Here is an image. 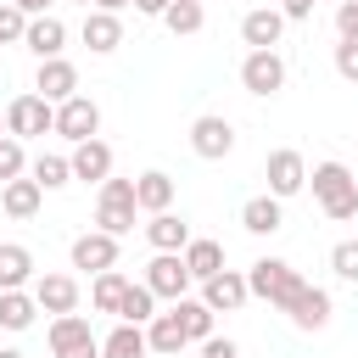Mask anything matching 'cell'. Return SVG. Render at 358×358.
<instances>
[{
    "mask_svg": "<svg viewBox=\"0 0 358 358\" xmlns=\"http://www.w3.org/2000/svg\"><path fill=\"white\" fill-rule=\"evenodd\" d=\"M313 196H319V207H324V218H336V224H347V218H358V179L341 168V162H313Z\"/></svg>",
    "mask_w": 358,
    "mask_h": 358,
    "instance_id": "1",
    "label": "cell"
},
{
    "mask_svg": "<svg viewBox=\"0 0 358 358\" xmlns=\"http://www.w3.org/2000/svg\"><path fill=\"white\" fill-rule=\"evenodd\" d=\"M302 285H308V280H302L285 257H257V263L246 268V291H252V296H263V302H268V308H280V313L296 302V291H302Z\"/></svg>",
    "mask_w": 358,
    "mask_h": 358,
    "instance_id": "2",
    "label": "cell"
},
{
    "mask_svg": "<svg viewBox=\"0 0 358 358\" xmlns=\"http://www.w3.org/2000/svg\"><path fill=\"white\" fill-rule=\"evenodd\" d=\"M134 213H140L134 207V179H112L106 173L101 179V201H95V229H106V235L123 241L134 229Z\"/></svg>",
    "mask_w": 358,
    "mask_h": 358,
    "instance_id": "3",
    "label": "cell"
},
{
    "mask_svg": "<svg viewBox=\"0 0 358 358\" xmlns=\"http://www.w3.org/2000/svg\"><path fill=\"white\" fill-rule=\"evenodd\" d=\"M6 134L17 140H39V134H56V106L45 95H17L6 106Z\"/></svg>",
    "mask_w": 358,
    "mask_h": 358,
    "instance_id": "4",
    "label": "cell"
},
{
    "mask_svg": "<svg viewBox=\"0 0 358 358\" xmlns=\"http://www.w3.org/2000/svg\"><path fill=\"white\" fill-rule=\"evenodd\" d=\"M50 352L56 358H101V341L84 313H56L50 319Z\"/></svg>",
    "mask_w": 358,
    "mask_h": 358,
    "instance_id": "5",
    "label": "cell"
},
{
    "mask_svg": "<svg viewBox=\"0 0 358 358\" xmlns=\"http://www.w3.org/2000/svg\"><path fill=\"white\" fill-rule=\"evenodd\" d=\"M241 84H246V95H280L285 90V56L280 50H246Z\"/></svg>",
    "mask_w": 358,
    "mask_h": 358,
    "instance_id": "6",
    "label": "cell"
},
{
    "mask_svg": "<svg viewBox=\"0 0 358 358\" xmlns=\"http://www.w3.org/2000/svg\"><path fill=\"white\" fill-rule=\"evenodd\" d=\"M190 151H196L201 162H224V157L235 151V123H229V117H213V112L196 117V123H190Z\"/></svg>",
    "mask_w": 358,
    "mask_h": 358,
    "instance_id": "7",
    "label": "cell"
},
{
    "mask_svg": "<svg viewBox=\"0 0 358 358\" xmlns=\"http://www.w3.org/2000/svg\"><path fill=\"white\" fill-rule=\"evenodd\" d=\"M95 129H101V106L90 101V95H67L62 106H56V134L62 140H95Z\"/></svg>",
    "mask_w": 358,
    "mask_h": 358,
    "instance_id": "8",
    "label": "cell"
},
{
    "mask_svg": "<svg viewBox=\"0 0 358 358\" xmlns=\"http://www.w3.org/2000/svg\"><path fill=\"white\" fill-rule=\"evenodd\" d=\"M263 173H268V196H296L302 185H308V162H302V151H291V145H280V151H268V162H263Z\"/></svg>",
    "mask_w": 358,
    "mask_h": 358,
    "instance_id": "9",
    "label": "cell"
},
{
    "mask_svg": "<svg viewBox=\"0 0 358 358\" xmlns=\"http://www.w3.org/2000/svg\"><path fill=\"white\" fill-rule=\"evenodd\" d=\"M145 285H151V296L179 302V296L190 291V268H185V257H179V252H157V257L145 263Z\"/></svg>",
    "mask_w": 358,
    "mask_h": 358,
    "instance_id": "10",
    "label": "cell"
},
{
    "mask_svg": "<svg viewBox=\"0 0 358 358\" xmlns=\"http://www.w3.org/2000/svg\"><path fill=\"white\" fill-rule=\"evenodd\" d=\"M34 95H45L50 106H62L67 95H78V67L67 56H45L39 73H34Z\"/></svg>",
    "mask_w": 358,
    "mask_h": 358,
    "instance_id": "11",
    "label": "cell"
},
{
    "mask_svg": "<svg viewBox=\"0 0 358 358\" xmlns=\"http://www.w3.org/2000/svg\"><path fill=\"white\" fill-rule=\"evenodd\" d=\"M73 268H90V274L117 268V235H106V229L78 235V241H73Z\"/></svg>",
    "mask_w": 358,
    "mask_h": 358,
    "instance_id": "12",
    "label": "cell"
},
{
    "mask_svg": "<svg viewBox=\"0 0 358 358\" xmlns=\"http://www.w3.org/2000/svg\"><path fill=\"white\" fill-rule=\"evenodd\" d=\"M246 296H252V291H246V274H235V268H218L213 280H201V302H207L213 313H235Z\"/></svg>",
    "mask_w": 358,
    "mask_h": 358,
    "instance_id": "13",
    "label": "cell"
},
{
    "mask_svg": "<svg viewBox=\"0 0 358 358\" xmlns=\"http://www.w3.org/2000/svg\"><path fill=\"white\" fill-rule=\"evenodd\" d=\"M34 302H39V313H73L78 308V280L73 274H39Z\"/></svg>",
    "mask_w": 358,
    "mask_h": 358,
    "instance_id": "14",
    "label": "cell"
},
{
    "mask_svg": "<svg viewBox=\"0 0 358 358\" xmlns=\"http://www.w3.org/2000/svg\"><path fill=\"white\" fill-rule=\"evenodd\" d=\"M280 34H285V17H280L274 6H257V11H246V17H241V39H246L252 50H274V45H280Z\"/></svg>",
    "mask_w": 358,
    "mask_h": 358,
    "instance_id": "15",
    "label": "cell"
},
{
    "mask_svg": "<svg viewBox=\"0 0 358 358\" xmlns=\"http://www.w3.org/2000/svg\"><path fill=\"white\" fill-rule=\"evenodd\" d=\"M67 162H73V179H84V185H101V179L112 173V145H106V140H78Z\"/></svg>",
    "mask_w": 358,
    "mask_h": 358,
    "instance_id": "16",
    "label": "cell"
},
{
    "mask_svg": "<svg viewBox=\"0 0 358 358\" xmlns=\"http://www.w3.org/2000/svg\"><path fill=\"white\" fill-rule=\"evenodd\" d=\"M285 313H291L296 330H324V324H330V291H324V285H302Z\"/></svg>",
    "mask_w": 358,
    "mask_h": 358,
    "instance_id": "17",
    "label": "cell"
},
{
    "mask_svg": "<svg viewBox=\"0 0 358 358\" xmlns=\"http://www.w3.org/2000/svg\"><path fill=\"white\" fill-rule=\"evenodd\" d=\"M39 201H45V190H39V179L28 173H17V179H6L0 185V207H6V218H34L39 213Z\"/></svg>",
    "mask_w": 358,
    "mask_h": 358,
    "instance_id": "18",
    "label": "cell"
},
{
    "mask_svg": "<svg viewBox=\"0 0 358 358\" xmlns=\"http://www.w3.org/2000/svg\"><path fill=\"white\" fill-rule=\"evenodd\" d=\"M145 347H151L157 358H179V347H185V324H179V313H173V308L145 319Z\"/></svg>",
    "mask_w": 358,
    "mask_h": 358,
    "instance_id": "19",
    "label": "cell"
},
{
    "mask_svg": "<svg viewBox=\"0 0 358 358\" xmlns=\"http://www.w3.org/2000/svg\"><path fill=\"white\" fill-rule=\"evenodd\" d=\"M22 45L45 62V56H62V45H67V28H62V17H28V34H22Z\"/></svg>",
    "mask_w": 358,
    "mask_h": 358,
    "instance_id": "20",
    "label": "cell"
},
{
    "mask_svg": "<svg viewBox=\"0 0 358 358\" xmlns=\"http://www.w3.org/2000/svg\"><path fill=\"white\" fill-rule=\"evenodd\" d=\"M134 207H140V213H168V207H173V179H168L162 168L140 173V179H134Z\"/></svg>",
    "mask_w": 358,
    "mask_h": 358,
    "instance_id": "21",
    "label": "cell"
},
{
    "mask_svg": "<svg viewBox=\"0 0 358 358\" xmlns=\"http://www.w3.org/2000/svg\"><path fill=\"white\" fill-rule=\"evenodd\" d=\"M145 241L157 246V252H185V241H190V224L168 207V213H151V224H145Z\"/></svg>",
    "mask_w": 358,
    "mask_h": 358,
    "instance_id": "22",
    "label": "cell"
},
{
    "mask_svg": "<svg viewBox=\"0 0 358 358\" xmlns=\"http://www.w3.org/2000/svg\"><path fill=\"white\" fill-rule=\"evenodd\" d=\"M34 280V252L17 241H0V291H22Z\"/></svg>",
    "mask_w": 358,
    "mask_h": 358,
    "instance_id": "23",
    "label": "cell"
},
{
    "mask_svg": "<svg viewBox=\"0 0 358 358\" xmlns=\"http://www.w3.org/2000/svg\"><path fill=\"white\" fill-rule=\"evenodd\" d=\"M84 45H90L95 56L117 50V45H123V22H117V11H90V17H84Z\"/></svg>",
    "mask_w": 358,
    "mask_h": 358,
    "instance_id": "24",
    "label": "cell"
},
{
    "mask_svg": "<svg viewBox=\"0 0 358 358\" xmlns=\"http://www.w3.org/2000/svg\"><path fill=\"white\" fill-rule=\"evenodd\" d=\"M101 358H151V347H145V324L117 319V330L101 341Z\"/></svg>",
    "mask_w": 358,
    "mask_h": 358,
    "instance_id": "25",
    "label": "cell"
},
{
    "mask_svg": "<svg viewBox=\"0 0 358 358\" xmlns=\"http://www.w3.org/2000/svg\"><path fill=\"white\" fill-rule=\"evenodd\" d=\"M179 257H185V268H190V280H213V274L224 268V246H218V241H196V235H190Z\"/></svg>",
    "mask_w": 358,
    "mask_h": 358,
    "instance_id": "26",
    "label": "cell"
},
{
    "mask_svg": "<svg viewBox=\"0 0 358 358\" xmlns=\"http://www.w3.org/2000/svg\"><path fill=\"white\" fill-rule=\"evenodd\" d=\"M241 224H246L252 235H274V229L285 224V213H280V196H252V201L241 207Z\"/></svg>",
    "mask_w": 358,
    "mask_h": 358,
    "instance_id": "27",
    "label": "cell"
},
{
    "mask_svg": "<svg viewBox=\"0 0 358 358\" xmlns=\"http://www.w3.org/2000/svg\"><path fill=\"white\" fill-rule=\"evenodd\" d=\"M173 313H179V324H185V341H207V336H213V308H207L201 296H179Z\"/></svg>",
    "mask_w": 358,
    "mask_h": 358,
    "instance_id": "28",
    "label": "cell"
},
{
    "mask_svg": "<svg viewBox=\"0 0 358 358\" xmlns=\"http://www.w3.org/2000/svg\"><path fill=\"white\" fill-rule=\"evenodd\" d=\"M39 313L34 291H0V330H28Z\"/></svg>",
    "mask_w": 358,
    "mask_h": 358,
    "instance_id": "29",
    "label": "cell"
},
{
    "mask_svg": "<svg viewBox=\"0 0 358 358\" xmlns=\"http://www.w3.org/2000/svg\"><path fill=\"white\" fill-rule=\"evenodd\" d=\"M162 22H168V34H201V22H207V6H201V0H168Z\"/></svg>",
    "mask_w": 358,
    "mask_h": 358,
    "instance_id": "30",
    "label": "cell"
},
{
    "mask_svg": "<svg viewBox=\"0 0 358 358\" xmlns=\"http://www.w3.org/2000/svg\"><path fill=\"white\" fill-rule=\"evenodd\" d=\"M28 173L39 179V190H62V185H73V162H67V157H56V151H39Z\"/></svg>",
    "mask_w": 358,
    "mask_h": 358,
    "instance_id": "31",
    "label": "cell"
},
{
    "mask_svg": "<svg viewBox=\"0 0 358 358\" xmlns=\"http://www.w3.org/2000/svg\"><path fill=\"white\" fill-rule=\"evenodd\" d=\"M123 285H129V280H123L117 268H101V274H95V285H90V308H95V313H117Z\"/></svg>",
    "mask_w": 358,
    "mask_h": 358,
    "instance_id": "32",
    "label": "cell"
},
{
    "mask_svg": "<svg viewBox=\"0 0 358 358\" xmlns=\"http://www.w3.org/2000/svg\"><path fill=\"white\" fill-rule=\"evenodd\" d=\"M151 313H157V296H151V285H145V280H140V285L129 280V285H123V302H117V319H129V324H145Z\"/></svg>",
    "mask_w": 358,
    "mask_h": 358,
    "instance_id": "33",
    "label": "cell"
},
{
    "mask_svg": "<svg viewBox=\"0 0 358 358\" xmlns=\"http://www.w3.org/2000/svg\"><path fill=\"white\" fill-rule=\"evenodd\" d=\"M22 34H28V11L0 0V45H22Z\"/></svg>",
    "mask_w": 358,
    "mask_h": 358,
    "instance_id": "34",
    "label": "cell"
},
{
    "mask_svg": "<svg viewBox=\"0 0 358 358\" xmlns=\"http://www.w3.org/2000/svg\"><path fill=\"white\" fill-rule=\"evenodd\" d=\"M17 173H28L22 140H17V134H0V185H6V179H17Z\"/></svg>",
    "mask_w": 358,
    "mask_h": 358,
    "instance_id": "35",
    "label": "cell"
},
{
    "mask_svg": "<svg viewBox=\"0 0 358 358\" xmlns=\"http://www.w3.org/2000/svg\"><path fill=\"white\" fill-rule=\"evenodd\" d=\"M330 268L358 285V241H336V246H330Z\"/></svg>",
    "mask_w": 358,
    "mask_h": 358,
    "instance_id": "36",
    "label": "cell"
},
{
    "mask_svg": "<svg viewBox=\"0 0 358 358\" xmlns=\"http://www.w3.org/2000/svg\"><path fill=\"white\" fill-rule=\"evenodd\" d=\"M336 73H341L347 84H358V39H341V45H336Z\"/></svg>",
    "mask_w": 358,
    "mask_h": 358,
    "instance_id": "37",
    "label": "cell"
},
{
    "mask_svg": "<svg viewBox=\"0 0 358 358\" xmlns=\"http://www.w3.org/2000/svg\"><path fill=\"white\" fill-rule=\"evenodd\" d=\"M336 34L341 39H358V0H341L336 6Z\"/></svg>",
    "mask_w": 358,
    "mask_h": 358,
    "instance_id": "38",
    "label": "cell"
},
{
    "mask_svg": "<svg viewBox=\"0 0 358 358\" xmlns=\"http://www.w3.org/2000/svg\"><path fill=\"white\" fill-rule=\"evenodd\" d=\"M201 358H235V341L229 336H207L201 341Z\"/></svg>",
    "mask_w": 358,
    "mask_h": 358,
    "instance_id": "39",
    "label": "cell"
},
{
    "mask_svg": "<svg viewBox=\"0 0 358 358\" xmlns=\"http://www.w3.org/2000/svg\"><path fill=\"white\" fill-rule=\"evenodd\" d=\"M280 17L285 22H302V17H313V0H280Z\"/></svg>",
    "mask_w": 358,
    "mask_h": 358,
    "instance_id": "40",
    "label": "cell"
},
{
    "mask_svg": "<svg viewBox=\"0 0 358 358\" xmlns=\"http://www.w3.org/2000/svg\"><path fill=\"white\" fill-rule=\"evenodd\" d=\"M11 6H22V11H28V17H45V11H50V6H56V0H11Z\"/></svg>",
    "mask_w": 358,
    "mask_h": 358,
    "instance_id": "41",
    "label": "cell"
},
{
    "mask_svg": "<svg viewBox=\"0 0 358 358\" xmlns=\"http://www.w3.org/2000/svg\"><path fill=\"white\" fill-rule=\"evenodd\" d=\"M134 11H145V17H162V11H168V0H134Z\"/></svg>",
    "mask_w": 358,
    "mask_h": 358,
    "instance_id": "42",
    "label": "cell"
},
{
    "mask_svg": "<svg viewBox=\"0 0 358 358\" xmlns=\"http://www.w3.org/2000/svg\"><path fill=\"white\" fill-rule=\"evenodd\" d=\"M95 11H123V6H134V0H90Z\"/></svg>",
    "mask_w": 358,
    "mask_h": 358,
    "instance_id": "43",
    "label": "cell"
},
{
    "mask_svg": "<svg viewBox=\"0 0 358 358\" xmlns=\"http://www.w3.org/2000/svg\"><path fill=\"white\" fill-rule=\"evenodd\" d=\"M0 358H28V352H17V347H0Z\"/></svg>",
    "mask_w": 358,
    "mask_h": 358,
    "instance_id": "44",
    "label": "cell"
},
{
    "mask_svg": "<svg viewBox=\"0 0 358 358\" xmlns=\"http://www.w3.org/2000/svg\"><path fill=\"white\" fill-rule=\"evenodd\" d=\"M0 134H6V112H0Z\"/></svg>",
    "mask_w": 358,
    "mask_h": 358,
    "instance_id": "45",
    "label": "cell"
},
{
    "mask_svg": "<svg viewBox=\"0 0 358 358\" xmlns=\"http://www.w3.org/2000/svg\"><path fill=\"white\" fill-rule=\"evenodd\" d=\"M78 6H90V0H78Z\"/></svg>",
    "mask_w": 358,
    "mask_h": 358,
    "instance_id": "46",
    "label": "cell"
},
{
    "mask_svg": "<svg viewBox=\"0 0 358 358\" xmlns=\"http://www.w3.org/2000/svg\"><path fill=\"white\" fill-rule=\"evenodd\" d=\"M151 358H157V352H151Z\"/></svg>",
    "mask_w": 358,
    "mask_h": 358,
    "instance_id": "47",
    "label": "cell"
},
{
    "mask_svg": "<svg viewBox=\"0 0 358 358\" xmlns=\"http://www.w3.org/2000/svg\"><path fill=\"white\" fill-rule=\"evenodd\" d=\"M201 6H207V0H201Z\"/></svg>",
    "mask_w": 358,
    "mask_h": 358,
    "instance_id": "48",
    "label": "cell"
}]
</instances>
